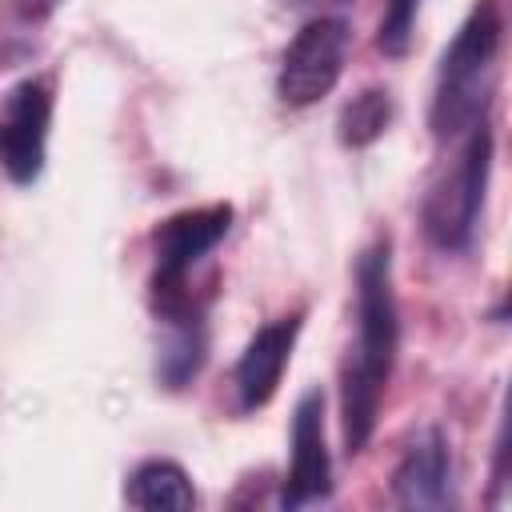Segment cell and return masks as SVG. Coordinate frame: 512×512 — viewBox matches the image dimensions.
Masks as SVG:
<instances>
[{
  "label": "cell",
  "instance_id": "15",
  "mask_svg": "<svg viewBox=\"0 0 512 512\" xmlns=\"http://www.w3.org/2000/svg\"><path fill=\"white\" fill-rule=\"evenodd\" d=\"M20 16H44V12H52L60 0H8Z\"/></svg>",
  "mask_w": 512,
  "mask_h": 512
},
{
  "label": "cell",
  "instance_id": "14",
  "mask_svg": "<svg viewBox=\"0 0 512 512\" xmlns=\"http://www.w3.org/2000/svg\"><path fill=\"white\" fill-rule=\"evenodd\" d=\"M288 8H300V12H332V8H344V4H352V0H284Z\"/></svg>",
  "mask_w": 512,
  "mask_h": 512
},
{
  "label": "cell",
  "instance_id": "8",
  "mask_svg": "<svg viewBox=\"0 0 512 512\" xmlns=\"http://www.w3.org/2000/svg\"><path fill=\"white\" fill-rule=\"evenodd\" d=\"M296 332H300V320L296 316H284V320H272L264 324L240 364H236V400H240V412H256L264 408L276 388H280V376L288 368V356H292V344H296Z\"/></svg>",
  "mask_w": 512,
  "mask_h": 512
},
{
  "label": "cell",
  "instance_id": "2",
  "mask_svg": "<svg viewBox=\"0 0 512 512\" xmlns=\"http://www.w3.org/2000/svg\"><path fill=\"white\" fill-rule=\"evenodd\" d=\"M500 4L480 0L468 20L460 24L456 40L448 44L440 60V80H436V100H432V132L436 140H452L484 120L488 92H492V68L500 52Z\"/></svg>",
  "mask_w": 512,
  "mask_h": 512
},
{
  "label": "cell",
  "instance_id": "6",
  "mask_svg": "<svg viewBox=\"0 0 512 512\" xmlns=\"http://www.w3.org/2000/svg\"><path fill=\"white\" fill-rule=\"evenodd\" d=\"M52 124V84L44 76L20 80L0 104V164L16 184H32L44 168Z\"/></svg>",
  "mask_w": 512,
  "mask_h": 512
},
{
  "label": "cell",
  "instance_id": "12",
  "mask_svg": "<svg viewBox=\"0 0 512 512\" xmlns=\"http://www.w3.org/2000/svg\"><path fill=\"white\" fill-rule=\"evenodd\" d=\"M388 120H392V96L384 88H364L340 112V144L344 148H368L372 140L384 136Z\"/></svg>",
  "mask_w": 512,
  "mask_h": 512
},
{
  "label": "cell",
  "instance_id": "7",
  "mask_svg": "<svg viewBox=\"0 0 512 512\" xmlns=\"http://www.w3.org/2000/svg\"><path fill=\"white\" fill-rule=\"evenodd\" d=\"M332 492V460L324 444V396L304 392L292 412V468L284 480V508L316 504Z\"/></svg>",
  "mask_w": 512,
  "mask_h": 512
},
{
  "label": "cell",
  "instance_id": "1",
  "mask_svg": "<svg viewBox=\"0 0 512 512\" xmlns=\"http://www.w3.org/2000/svg\"><path fill=\"white\" fill-rule=\"evenodd\" d=\"M396 296H392V252L388 240L364 248L356 264V348L344 364L340 384V416H344V448L364 452L376 428L384 380L396 360Z\"/></svg>",
  "mask_w": 512,
  "mask_h": 512
},
{
  "label": "cell",
  "instance_id": "3",
  "mask_svg": "<svg viewBox=\"0 0 512 512\" xmlns=\"http://www.w3.org/2000/svg\"><path fill=\"white\" fill-rule=\"evenodd\" d=\"M492 172V132L480 120L468 128V144L456 156V164L432 184L424 200V232L440 248H464L476 232L480 208H484V188Z\"/></svg>",
  "mask_w": 512,
  "mask_h": 512
},
{
  "label": "cell",
  "instance_id": "4",
  "mask_svg": "<svg viewBox=\"0 0 512 512\" xmlns=\"http://www.w3.org/2000/svg\"><path fill=\"white\" fill-rule=\"evenodd\" d=\"M232 228V208L228 204H208V208H188L168 216L156 232H152V248H156V308H172V304H192L184 292L188 272L228 236Z\"/></svg>",
  "mask_w": 512,
  "mask_h": 512
},
{
  "label": "cell",
  "instance_id": "10",
  "mask_svg": "<svg viewBox=\"0 0 512 512\" xmlns=\"http://www.w3.org/2000/svg\"><path fill=\"white\" fill-rule=\"evenodd\" d=\"M164 316V340H160V356H156V372L168 388H180L184 380H192L204 364V320L196 312V304H176V308H160Z\"/></svg>",
  "mask_w": 512,
  "mask_h": 512
},
{
  "label": "cell",
  "instance_id": "9",
  "mask_svg": "<svg viewBox=\"0 0 512 512\" xmlns=\"http://www.w3.org/2000/svg\"><path fill=\"white\" fill-rule=\"evenodd\" d=\"M448 480H452V460L448 444L440 432H424L404 460L392 472V492L404 508H444L448 504Z\"/></svg>",
  "mask_w": 512,
  "mask_h": 512
},
{
  "label": "cell",
  "instance_id": "11",
  "mask_svg": "<svg viewBox=\"0 0 512 512\" xmlns=\"http://www.w3.org/2000/svg\"><path fill=\"white\" fill-rule=\"evenodd\" d=\"M124 496H128L132 508H144V512H188V508H196L192 480L172 460H144L128 476Z\"/></svg>",
  "mask_w": 512,
  "mask_h": 512
},
{
  "label": "cell",
  "instance_id": "5",
  "mask_svg": "<svg viewBox=\"0 0 512 512\" xmlns=\"http://www.w3.org/2000/svg\"><path fill=\"white\" fill-rule=\"evenodd\" d=\"M352 32L340 16H316L308 20L296 40L284 48L280 76H276V96L292 108H308L320 96H328L344 72Z\"/></svg>",
  "mask_w": 512,
  "mask_h": 512
},
{
  "label": "cell",
  "instance_id": "13",
  "mask_svg": "<svg viewBox=\"0 0 512 512\" xmlns=\"http://www.w3.org/2000/svg\"><path fill=\"white\" fill-rule=\"evenodd\" d=\"M416 12H420V0H392L384 20H380V36L376 44L388 52V56H404L408 44H412V32H416Z\"/></svg>",
  "mask_w": 512,
  "mask_h": 512
}]
</instances>
